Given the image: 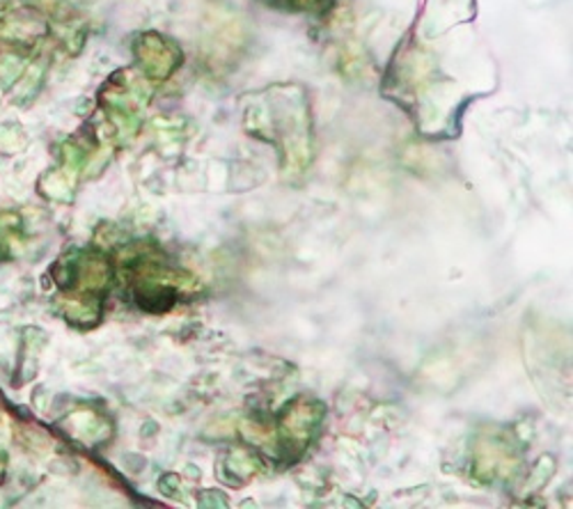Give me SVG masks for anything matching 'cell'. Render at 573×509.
I'll return each mask as SVG.
<instances>
[{"label":"cell","instance_id":"obj_1","mask_svg":"<svg viewBox=\"0 0 573 509\" xmlns=\"http://www.w3.org/2000/svg\"><path fill=\"white\" fill-rule=\"evenodd\" d=\"M134 297L147 312H165L177 303L188 278L170 269L163 262H138L131 271Z\"/></svg>","mask_w":573,"mask_h":509},{"label":"cell","instance_id":"obj_2","mask_svg":"<svg viewBox=\"0 0 573 509\" xmlns=\"http://www.w3.org/2000/svg\"><path fill=\"white\" fill-rule=\"evenodd\" d=\"M323 418V408L310 400H296L287 404L278 420V439L289 456L301 454L317 436Z\"/></svg>","mask_w":573,"mask_h":509},{"label":"cell","instance_id":"obj_3","mask_svg":"<svg viewBox=\"0 0 573 509\" xmlns=\"http://www.w3.org/2000/svg\"><path fill=\"white\" fill-rule=\"evenodd\" d=\"M136 56L140 69L149 79H168L174 69L182 65V51L177 44L157 33L142 35L136 44Z\"/></svg>","mask_w":573,"mask_h":509},{"label":"cell","instance_id":"obj_4","mask_svg":"<svg viewBox=\"0 0 573 509\" xmlns=\"http://www.w3.org/2000/svg\"><path fill=\"white\" fill-rule=\"evenodd\" d=\"M335 0H271V5L289 10V12H308L323 14L333 8Z\"/></svg>","mask_w":573,"mask_h":509}]
</instances>
